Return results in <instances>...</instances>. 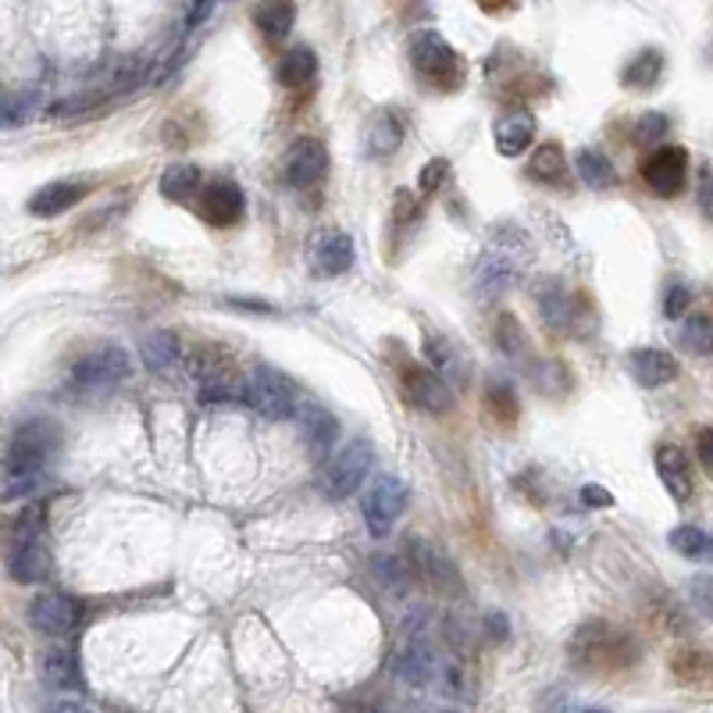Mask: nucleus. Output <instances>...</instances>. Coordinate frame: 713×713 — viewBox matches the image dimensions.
Instances as JSON below:
<instances>
[{"label":"nucleus","instance_id":"f257e3e1","mask_svg":"<svg viewBox=\"0 0 713 713\" xmlns=\"http://www.w3.org/2000/svg\"><path fill=\"white\" fill-rule=\"evenodd\" d=\"M61 446V428L50 418H29L15 428L0 468V500H22L40 489L50 457Z\"/></svg>","mask_w":713,"mask_h":713},{"label":"nucleus","instance_id":"f03ea898","mask_svg":"<svg viewBox=\"0 0 713 713\" xmlns=\"http://www.w3.org/2000/svg\"><path fill=\"white\" fill-rule=\"evenodd\" d=\"M639 660V642L628 631L614 628L611 620H589L570 639V664L592 674L625 671Z\"/></svg>","mask_w":713,"mask_h":713},{"label":"nucleus","instance_id":"7ed1b4c3","mask_svg":"<svg viewBox=\"0 0 713 713\" xmlns=\"http://www.w3.org/2000/svg\"><path fill=\"white\" fill-rule=\"evenodd\" d=\"M410 64L428 86L457 89L464 83V61L435 29H421L410 36Z\"/></svg>","mask_w":713,"mask_h":713},{"label":"nucleus","instance_id":"20e7f679","mask_svg":"<svg viewBox=\"0 0 713 713\" xmlns=\"http://www.w3.org/2000/svg\"><path fill=\"white\" fill-rule=\"evenodd\" d=\"M511 236H514V232H511ZM511 236L503 232V236L492 239L489 250L478 257V265H475V296H478V300H500V296L511 290L514 275L521 271L525 243L517 239V246H514Z\"/></svg>","mask_w":713,"mask_h":713},{"label":"nucleus","instance_id":"39448f33","mask_svg":"<svg viewBox=\"0 0 713 713\" xmlns=\"http://www.w3.org/2000/svg\"><path fill=\"white\" fill-rule=\"evenodd\" d=\"M40 525H44L40 507L25 511V517L19 521L15 550L8 556L11 578L22 581V586H36V581L50 578V567H54V556H50V550L40 542Z\"/></svg>","mask_w":713,"mask_h":713},{"label":"nucleus","instance_id":"423d86ee","mask_svg":"<svg viewBox=\"0 0 713 713\" xmlns=\"http://www.w3.org/2000/svg\"><path fill=\"white\" fill-rule=\"evenodd\" d=\"M404 556L410 564V575L421 578L432 592H439V595H460L464 592V578H460L457 564H453V556L443 546H435L432 539L410 536L407 546H404Z\"/></svg>","mask_w":713,"mask_h":713},{"label":"nucleus","instance_id":"0eeeda50","mask_svg":"<svg viewBox=\"0 0 713 713\" xmlns=\"http://www.w3.org/2000/svg\"><path fill=\"white\" fill-rule=\"evenodd\" d=\"M128 371H133V360L122 346H97L83 354L79 360L72 365V382L83 389V393H111V389H119Z\"/></svg>","mask_w":713,"mask_h":713},{"label":"nucleus","instance_id":"6e6552de","mask_svg":"<svg viewBox=\"0 0 713 713\" xmlns=\"http://www.w3.org/2000/svg\"><path fill=\"white\" fill-rule=\"evenodd\" d=\"M243 396L268 421H285L296 414V385L268 365H257L250 371V382L243 385Z\"/></svg>","mask_w":713,"mask_h":713},{"label":"nucleus","instance_id":"1a4fd4ad","mask_svg":"<svg viewBox=\"0 0 713 713\" xmlns=\"http://www.w3.org/2000/svg\"><path fill=\"white\" fill-rule=\"evenodd\" d=\"M374 450L368 439H349V443L329 460L325 475H321V489L329 500H346L365 485V478L371 475Z\"/></svg>","mask_w":713,"mask_h":713},{"label":"nucleus","instance_id":"9d476101","mask_svg":"<svg viewBox=\"0 0 713 713\" xmlns=\"http://www.w3.org/2000/svg\"><path fill=\"white\" fill-rule=\"evenodd\" d=\"M404 507H407V482L396 475H382L374 478L365 492V525L374 539H385L389 531L396 528V521L404 517Z\"/></svg>","mask_w":713,"mask_h":713},{"label":"nucleus","instance_id":"9b49d317","mask_svg":"<svg viewBox=\"0 0 713 713\" xmlns=\"http://www.w3.org/2000/svg\"><path fill=\"white\" fill-rule=\"evenodd\" d=\"M282 183L293 186V189H310L318 186L321 179L329 172V150L325 143L315 139V136H304L296 139L290 150L282 153Z\"/></svg>","mask_w":713,"mask_h":713},{"label":"nucleus","instance_id":"f8f14e48","mask_svg":"<svg viewBox=\"0 0 713 713\" xmlns=\"http://www.w3.org/2000/svg\"><path fill=\"white\" fill-rule=\"evenodd\" d=\"M642 179L656 197H678L689 179V150L685 147H656L642 161Z\"/></svg>","mask_w":713,"mask_h":713},{"label":"nucleus","instance_id":"ddd939ff","mask_svg":"<svg viewBox=\"0 0 713 713\" xmlns=\"http://www.w3.org/2000/svg\"><path fill=\"white\" fill-rule=\"evenodd\" d=\"M193 204H197V214L204 218V222L214 225V229L236 225V222H243V214H246L243 189L236 183H229V179H218V183L204 186L197 197H193Z\"/></svg>","mask_w":713,"mask_h":713},{"label":"nucleus","instance_id":"4468645a","mask_svg":"<svg viewBox=\"0 0 713 713\" xmlns=\"http://www.w3.org/2000/svg\"><path fill=\"white\" fill-rule=\"evenodd\" d=\"M399 385H404V396L410 404L425 414H450L453 407V389L425 365H407L404 374H399Z\"/></svg>","mask_w":713,"mask_h":713},{"label":"nucleus","instance_id":"2eb2a0df","mask_svg":"<svg viewBox=\"0 0 713 713\" xmlns=\"http://www.w3.org/2000/svg\"><path fill=\"white\" fill-rule=\"evenodd\" d=\"M79 603L72 600V595L64 592H40L36 600L29 603V625L44 635H72L75 625H79Z\"/></svg>","mask_w":713,"mask_h":713},{"label":"nucleus","instance_id":"dca6fc26","mask_svg":"<svg viewBox=\"0 0 713 713\" xmlns=\"http://www.w3.org/2000/svg\"><path fill=\"white\" fill-rule=\"evenodd\" d=\"M425 357L428 365H435L432 371L439 379H446L450 389H464L471 382V365H468V354L450 340V335H439V332H428L425 335Z\"/></svg>","mask_w":713,"mask_h":713},{"label":"nucleus","instance_id":"f3484780","mask_svg":"<svg viewBox=\"0 0 713 713\" xmlns=\"http://www.w3.org/2000/svg\"><path fill=\"white\" fill-rule=\"evenodd\" d=\"M396 678L410 685V689H425V685L435 681L439 674V656L432 650V642L421 639V635H414V639L404 642V650L396 653Z\"/></svg>","mask_w":713,"mask_h":713},{"label":"nucleus","instance_id":"a211bd4d","mask_svg":"<svg viewBox=\"0 0 713 713\" xmlns=\"http://www.w3.org/2000/svg\"><path fill=\"white\" fill-rule=\"evenodd\" d=\"M536 114L528 111H507L500 114L496 125H492V143L503 158H521V153L536 143Z\"/></svg>","mask_w":713,"mask_h":713},{"label":"nucleus","instance_id":"6ab92c4d","mask_svg":"<svg viewBox=\"0 0 713 713\" xmlns=\"http://www.w3.org/2000/svg\"><path fill=\"white\" fill-rule=\"evenodd\" d=\"M300 439H304L310 460L329 457L335 439H340V421H335V414H329L325 407H307L300 414Z\"/></svg>","mask_w":713,"mask_h":713},{"label":"nucleus","instance_id":"aec40b11","mask_svg":"<svg viewBox=\"0 0 713 713\" xmlns=\"http://www.w3.org/2000/svg\"><path fill=\"white\" fill-rule=\"evenodd\" d=\"M628 368L635 374V382L642 389H660V385H671L678 379V360H674L667 349H635L628 357Z\"/></svg>","mask_w":713,"mask_h":713},{"label":"nucleus","instance_id":"412c9836","mask_svg":"<svg viewBox=\"0 0 713 713\" xmlns=\"http://www.w3.org/2000/svg\"><path fill=\"white\" fill-rule=\"evenodd\" d=\"M40 678L58 692H75L83 689V667L69 646H50L40 660Z\"/></svg>","mask_w":713,"mask_h":713},{"label":"nucleus","instance_id":"4be33fe9","mask_svg":"<svg viewBox=\"0 0 713 713\" xmlns=\"http://www.w3.org/2000/svg\"><path fill=\"white\" fill-rule=\"evenodd\" d=\"M656 475L664 489L671 492V500L685 503L692 496V468H689V457L678 450V446H660L656 450Z\"/></svg>","mask_w":713,"mask_h":713},{"label":"nucleus","instance_id":"5701e85b","mask_svg":"<svg viewBox=\"0 0 713 713\" xmlns=\"http://www.w3.org/2000/svg\"><path fill=\"white\" fill-rule=\"evenodd\" d=\"M404 147V122L393 111H379L365 133V153L371 161H389Z\"/></svg>","mask_w":713,"mask_h":713},{"label":"nucleus","instance_id":"b1692460","mask_svg":"<svg viewBox=\"0 0 713 713\" xmlns=\"http://www.w3.org/2000/svg\"><path fill=\"white\" fill-rule=\"evenodd\" d=\"M315 268L318 275L335 279V275H346L354 268V239L346 232H329L325 239L315 246Z\"/></svg>","mask_w":713,"mask_h":713},{"label":"nucleus","instance_id":"393cba45","mask_svg":"<svg viewBox=\"0 0 713 713\" xmlns=\"http://www.w3.org/2000/svg\"><path fill=\"white\" fill-rule=\"evenodd\" d=\"M254 25L261 29L265 40L279 44V40H285V36L293 33L296 4H293V0H261V4L254 8Z\"/></svg>","mask_w":713,"mask_h":713},{"label":"nucleus","instance_id":"a878e982","mask_svg":"<svg viewBox=\"0 0 713 713\" xmlns=\"http://www.w3.org/2000/svg\"><path fill=\"white\" fill-rule=\"evenodd\" d=\"M83 197H86V189L79 183H50V186L33 193L29 211L36 218H58L64 211H72V207L79 204Z\"/></svg>","mask_w":713,"mask_h":713},{"label":"nucleus","instance_id":"bb28decb","mask_svg":"<svg viewBox=\"0 0 713 713\" xmlns=\"http://www.w3.org/2000/svg\"><path fill=\"white\" fill-rule=\"evenodd\" d=\"M139 354H143V365L147 371L161 374L172 365H179V354H183V346H179V335L168 332V329H158V332H147L139 343Z\"/></svg>","mask_w":713,"mask_h":713},{"label":"nucleus","instance_id":"cd10ccee","mask_svg":"<svg viewBox=\"0 0 713 713\" xmlns=\"http://www.w3.org/2000/svg\"><path fill=\"white\" fill-rule=\"evenodd\" d=\"M315 72H318V54L300 44V47H290L282 54L279 69H275V79L285 89H300V86H307L310 79H315Z\"/></svg>","mask_w":713,"mask_h":713},{"label":"nucleus","instance_id":"c85d7f7f","mask_svg":"<svg viewBox=\"0 0 713 713\" xmlns=\"http://www.w3.org/2000/svg\"><path fill=\"white\" fill-rule=\"evenodd\" d=\"M158 189H161V197L172 200V204H193V197L200 193V168L189 164V161L164 168Z\"/></svg>","mask_w":713,"mask_h":713},{"label":"nucleus","instance_id":"c756f323","mask_svg":"<svg viewBox=\"0 0 713 713\" xmlns=\"http://www.w3.org/2000/svg\"><path fill=\"white\" fill-rule=\"evenodd\" d=\"M660 75H664V54H660L656 47H646L628 61L620 83H625L628 89H639V94H646V89H653L660 83Z\"/></svg>","mask_w":713,"mask_h":713},{"label":"nucleus","instance_id":"7c9ffc66","mask_svg":"<svg viewBox=\"0 0 713 713\" xmlns=\"http://www.w3.org/2000/svg\"><path fill=\"white\" fill-rule=\"evenodd\" d=\"M575 172H578V179L589 189H611V186H617V168H614V161L606 158L603 150H592V147L581 150L578 158H575Z\"/></svg>","mask_w":713,"mask_h":713},{"label":"nucleus","instance_id":"2f4dec72","mask_svg":"<svg viewBox=\"0 0 713 713\" xmlns=\"http://www.w3.org/2000/svg\"><path fill=\"white\" fill-rule=\"evenodd\" d=\"M528 175L542 186H561L567 175L561 143H542V147H536V153H531V161H528Z\"/></svg>","mask_w":713,"mask_h":713},{"label":"nucleus","instance_id":"473e14b6","mask_svg":"<svg viewBox=\"0 0 713 713\" xmlns=\"http://www.w3.org/2000/svg\"><path fill=\"white\" fill-rule=\"evenodd\" d=\"M539 304H542V321L553 332H570L575 329V307H570L567 293L556 282H550L546 290H539Z\"/></svg>","mask_w":713,"mask_h":713},{"label":"nucleus","instance_id":"72a5a7b5","mask_svg":"<svg viewBox=\"0 0 713 713\" xmlns=\"http://www.w3.org/2000/svg\"><path fill=\"white\" fill-rule=\"evenodd\" d=\"M485 407H489L492 418H496L500 425H507V428L517 421V414H521L514 385L507 379H500V374H492V379L485 382Z\"/></svg>","mask_w":713,"mask_h":713},{"label":"nucleus","instance_id":"f704fd0d","mask_svg":"<svg viewBox=\"0 0 713 713\" xmlns=\"http://www.w3.org/2000/svg\"><path fill=\"white\" fill-rule=\"evenodd\" d=\"M678 343L696 357H710L713 354V318L710 315H689L678 332Z\"/></svg>","mask_w":713,"mask_h":713},{"label":"nucleus","instance_id":"c9c22d12","mask_svg":"<svg viewBox=\"0 0 713 713\" xmlns=\"http://www.w3.org/2000/svg\"><path fill=\"white\" fill-rule=\"evenodd\" d=\"M371 570H374V578L382 581V589L396 592V595H404V592H407V586L414 581V575H410V564H407V556H374Z\"/></svg>","mask_w":713,"mask_h":713},{"label":"nucleus","instance_id":"e433bc0d","mask_svg":"<svg viewBox=\"0 0 713 713\" xmlns=\"http://www.w3.org/2000/svg\"><path fill=\"white\" fill-rule=\"evenodd\" d=\"M671 550L689 556V561H703V556L713 553V539L696 525H678L671 531Z\"/></svg>","mask_w":713,"mask_h":713},{"label":"nucleus","instance_id":"4c0bfd02","mask_svg":"<svg viewBox=\"0 0 713 713\" xmlns=\"http://www.w3.org/2000/svg\"><path fill=\"white\" fill-rule=\"evenodd\" d=\"M671 671H674V678L685 681V685H699V681H706L710 678V656L703 650H678L671 660Z\"/></svg>","mask_w":713,"mask_h":713},{"label":"nucleus","instance_id":"58836bf2","mask_svg":"<svg viewBox=\"0 0 713 713\" xmlns=\"http://www.w3.org/2000/svg\"><path fill=\"white\" fill-rule=\"evenodd\" d=\"M496 346H500V354L507 357V360H517V357L528 354V335H525L521 321H517L514 315H500L496 318Z\"/></svg>","mask_w":713,"mask_h":713},{"label":"nucleus","instance_id":"ea45409f","mask_svg":"<svg viewBox=\"0 0 713 713\" xmlns=\"http://www.w3.org/2000/svg\"><path fill=\"white\" fill-rule=\"evenodd\" d=\"M689 600L706 620H713V575H696L689 581Z\"/></svg>","mask_w":713,"mask_h":713},{"label":"nucleus","instance_id":"a19ab883","mask_svg":"<svg viewBox=\"0 0 713 713\" xmlns=\"http://www.w3.org/2000/svg\"><path fill=\"white\" fill-rule=\"evenodd\" d=\"M667 114H660V111H650V114H642L639 122H635V139L639 143H660V136H667Z\"/></svg>","mask_w":713,"mask_h":713},{"label":"nucleus","instance_id":"79ce46f5","mask_svg":"<svg viewBox=\"0 0 713 713\" xmlns=\"http://www.w3.org/2000/svg\"><path fill=\"white\" fill-rule=\"evenodd\" d=\"M446 175H450V161H446V158H432V161H428L421 172H418V189H421V193L443 189Z\"/></svg>","mask_w":713,"mask_h":713},{"label":"nucleus","instance_id":"37998d69","mask_svg":"<svg viewBox=\"0 0 713 713\" xmlns=\"http://www.w3.org/2000/svg\"><path fill=\"white\" fill-rule=\"evenodd\" d=\"M689 300H692L689 285L674 282L671 290H667V296H664V315H667V318H681L685 310H689Z\"/></svg>","mask_w":713,"mask_h":713},{"label":"nucleus","instance_id":"c03bdc74","mask_svg":"<svg viewBox=\"0 0 713 713\" xmlns=\"http://www.w3.org/2000/svg\"><path fill=\"white\" fill-rule=\"evenodd\" d=\"M699 211L713 222V164H706L699 172Z\"/></svg>","mask_w":713,"mask_h":713},{"label":"nucleus","instance_id":"a18cd8bd","mask_svg":"<svg viewBox=\"0 0 713 713\" xmlns=\"http://www.w3.org/2000/svg\"><path fill=\"white\" fill-rule=\"evenodd\" d=\"M396 222L399 225H410V222H418V200H414V193L410 189H399V197H396Z\"/></svg>","mask_w":713,"mask_h":713},{"label":"nucleus","instance_id":"49530a36","mask_svg":"<svg viewBox=\"0 0 713 713\" xmlns=\"http://www.w3.org/2000/svg\"><path fill=\"white\" fill-rule=\"evenodd\" d=\"M696 453H699V464L706 468V475H713V428H699Z\"/></svg>","mask_w":713,"mask_h":713},{"label":"nucleus","instance_id":"de8ad7c7","mask_svg":"<svg viewBox=\"0 0 713 713\" xmlns=\"http://www.w3.org/2000/svg\"><path fill=\"white\" fill-rule=\"evenodd\" d=\"M581 496V503H586V507H595V511H603V507H614V496L611 492H606L603 485H586L578 492Z\"/></svg>","mask_w":713,"mask_h":713},{"label":"nucleus","instance_id":"09e8293b","mask_svg":"<svg viewBox=\"0 0 713 713\" xmlns=\"http://www.w3.org/2000/svg\"><path fill=\"white\" fill-rule=\"evenodd\" d=\"M485 628L492 635V642H503L511 635V625H507V617H503V614H489L485 617Z\"/></svg>","mask_w":713,"mask_h":713},{"label":"nucleus","instance_id":"8fccbe9b","mask_svg":"<svg viewBox=\"0 0 713 713\" xmlns=\"http://www.w3.org/2000/svg\"><path fill=\"white\" fill-rule=\"evenodd\" d=\"M214 4H218V0H197V4L189 8V19H186L189 29H197V25H200V22H204V19L214 11Z\"/></svg>","mask_w":713,"mask_h":713},{"label":"nucleus","instance_id":"3c124183","mask_svg":"<svg viewBox=\"0 0 713 713\" xmlns=\"http://www.w3.org/2000/svg\"><path fill=\"white\" fill-rule=\"evenodd\" d=\"M44 713H89V710L83 703H72V699H54Z\"/></svg>","mask_w":713,"mask_h":713},{"label":"nucleus","instance_id":"603ef678","mask_svg":"<svg viewBox=\"0 0 713 713\" xmlns=\"http://www.w3.org/2000/svg\"><path fill=\"white\" fill-rule=\"evenodd\" d=\"M478 8L489 11V15H500L503 8H511V0H478Z\"/></svg>","mask_w":713,"mask_h":713},{"label":"nucleus","instance_id":"864d4df0","mask_svg":"<svg viewBox=\"0 0 713 713\" xmlns=\"http://www.w3.org/2000/svg\"><path fill=\"white\" fill-rule=\"evenodd\" d=\"M567 713H611V710H603V706H586V710H567Z\"/></svg>","mask_w":713,"mask_h":713},{"label":"nucleus","instance_id":"5fc2aeb1","mask_svg":"<svg viewBox=\"0 0 713 713\" xmlns=\"http://www.w3.org/2000/svg\"><path fill=\"white\" fill-rule=\"evenodd\" d=\"M418 713H453V710H446V706H428V710H418Z\"/></svg>","mask_w":713,"mask_h":713},{"label":"nucleus","instance_id":"6e6d98bb","mask_svg":"<svg viewBox=\"0 0 713 713\" xmlns=\"http://www.w3.org/2000/svg\"><path fill=\"white\" fill-rule=\"evenodd\" d=\"M360 713H379V710H360Z\"/></svg>","mask_w":713,"mask_h":713}]
</instances>
